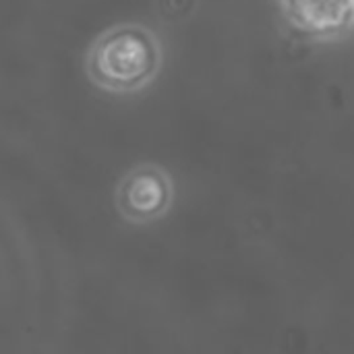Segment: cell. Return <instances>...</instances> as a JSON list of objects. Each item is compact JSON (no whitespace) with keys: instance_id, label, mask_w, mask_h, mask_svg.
<instances>
[{"instance_id":"cell-2","label":"cell","mask_w":354,"mask_h":354,"mask_svg":"<svg viewBox=\"0 0 354 354\" xmlns=\"http://www.w3.org/2000/svg\"><path fill=\"white\" fill-rule=\"evenodd\" d=\"M295 4L301 21L317 31L344 25L353 10V0H295Z\"/></svg>"},{"instance_id":"cell-1","label":"cell","mask_w":354,"mask_h":354,"mask_svg":"<svg viewBox=\"0 0 354 354\" xmlns=\"http://www.w3.org/2000/svg\"><path fill=\"white\" fill-rule=\"evenodd\" d=\"M151 41L137 31H118L104 39L95 52V68L110 85H137L153 71Z\"/></svg>"},{"instance_id":"cell-3","label":"cell","mask_w":354,"mask_h":354,"mask_svg":"<svg viewBox=\"0 0 354 354\" xmlns=\"http://www.w3.org/2000/svg\"><path fill=\"white\" fill-rule=\"evenodd\" d=\"M127 205L139 216H151L162 209L166 199V187L156 174H137L129 180L124 193Z\"/></svg>"}]
</instances>
